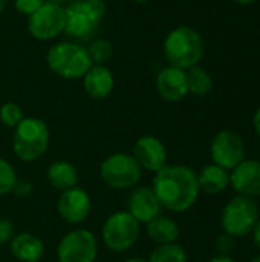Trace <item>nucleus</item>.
I'll use <instances>...</instances> for the list:
<instances>
[{
	"label": "nucleus",
	"instance_id": "nucleus-1",
	"mask_svg": "<svg viewBox=\"0 0 260 262\" xmlns=\"http://www.w3.org/2000/svg\"><path fill=\"white\" fill-rule=\"evenodd\" d=\"M162 209L182 213L192 209L199 198L196 172L184 164H167L155 173L150 186Z\"/></svg>",
	"mask_w": 260,
	"mask_h": 262
},
{
	"label": "nucleus",
	"instance_id": "nucleus-2",
	"mask_svg": "<svg viewBox=\"0 0 260 262\" xmlns=\"http://www.w3.org/2000/svg\"><path fill=\"white\" fill-rule=\"evenodd\" d=\"M204 51L205 45L201 32L187 25L173 28L162 41V52L167 64L182 71L199 64Z\"/></svg>",
	"mask_w": 260,
	"mask_h": 262
},
{
	"label": "nucleus",
	"instance_id": "nucleus-3",
	"mask_svg": "<svg viewBox=\"0 0 260 262\" xmlns=\"http://www.w3.org/2000/svg\"><path fill=\"white\" fill-rule=\"evenodd\" d=\"M44 60L49 71L64 80H81L92 66L86 46L69 40L54 43L46 51Z\"/></svg>",
	"mask_w": 260,
	"mask_h": 262
},
{
	"label": "nucleus",
	"instance_id": "nucleus-4",
	"mask_svg": "<svg viewBox=\"0 0 260 262\" xmlns=\"http://www.w3.org/2000/svg\"><path fill=\"white\" fill-rule=\"evenodd\" d=\"M51 130L41 118L25 117L14 129L12 150L23 163H34L40 160L49 149Z\"/></svg>",
	"mask_w": 260,
	"mask_h": 262
},
{
	"label": "nucleus",
	"instance_id": "nucleus-5",
	"mask_svg": "<svg viewBox=\"0 0 260 262\" xmlns=\"http://www.w3.org/2000/svg\"><path fill=\"white\" fill-rule=\"evenodd\" d=\"M64 9V34L74 40H90L107 12V5L104 0H74Z\"/></svg>",
	"mask_w": 260,
	"mask_h": 262
},
{
	"label": "nucleus",
	"instance_id": "nucleus-6",
	"mask_svg": "<svg viewBox=\"0 0 260 262\" xmlns=\"http://www.w3.org/2000/svg\"><path fill=\"white\" fill-rule=\"evenodd\" d=\"M139 235L141 224L127 210L110 213L101 227V241L104 247L113 253L130 250L138 243Z\"/></svg>",
	"mask_w": 260,
	"mask_h": 262
},
{
	"label": "nucleus",
	"instance_id": "nucleus-7",
	"mask_svg": "<svg viewBox=\"0 0 260 262\" xmlns=\"http://www.w3.org/2000/svg\"><path fill=\"white\" fill-rule=\"evenodd\" d=\"M141 177L143 169L132 154L115 152L107 155L100 164V178L112 190L135 189Z\"/></svg>",
	"mask_w": 260,
	"mask_h": 262
},
{
	"label": "nucleus",
	"instance_id": "nucleus-8",
	"mask_svg": "<svg viewBox=\"0 0 260 262\" xmlns=\"http://www.w3.org/2000/svg\"><path fill=\"white\" fill-rule=\"evenodd\" d=\"M259 216V206L253 198L236 195L221 212L222 232L233 238H245L253 233Z\"/></svg>",
	"mask_w": 260,
	"mask_h": 262
},
{
	"label": "nucleus",
	"instance_id": "nucleus-9",
	"mask_svg": "<svg viewBox=\"0 0 260 262\" xmlns=\"http://www.w3.org/2000/svg\"><path fill=\"white\" fill-rule=\"evenodd\" d=\"M98 256V239L87 229L67 232L57 246V262H95Z\"/></svg>",
	"mask_w": 260,
	"mask_h": 262
},
{
	"label": "nucleus",
	"instance_id": "nucleus-10",
	"mask_svg": "<svg viewBox=\"0 0 260 262\" xmlns=\"http://www.w3.org/2000/svg\"><path fill=\"white\" fill-rule=\"evenodd\" d=\"M66 9L61 5L44 2L28 17V32L38 41H49L64 32Z\"/></svg>",
	"mask_w": 260,
	"mask_h": 262
},
{
	"label": "nucleus",
	"instance_id": "nucleus-11",
	"mask_svg": "<svg viewBox=\"0 0 260 262\" xmlns=\"http://www.w3.org/2000/svg\"><path fill=\"white\" fill-rule=\"evenodd\" d=\"M210 155L215 164L230 172L245 160L244 138L231 129H222L211 140Z\"/></svg>",
	"mask_w": 260,
	"mask_h": 262
},
{
	"label": "nucleus",
	"instance_id": "nucleus-12",
	"mask_svg": "<svg viewBox=\"0 0 260 262\" xmlns=\"http://www.w3.org/2000/svg\"><path fill=\"white\" fill-rule=\"evenodd\" d=\"M92 210V200L90 195L81 187H72L69 190L60 192L57 200V213L60 220L66 224L78 226L83 224Z\"/></svg>",
	"mask_w": 260,
	"mask_h": 262
},
{
	"label": "nucleus",
	"instance_id": "nucleus-13",
	"mask_svg": "<svg viewBox=\"0 0 260 262\" xmlns=\"http://www.w3.org/2000/svg\"><path fill=\"white\" fill-rule=\"evenodd\" d=\"M132 155L143 170L152 173H156L167 166L166 144L155 135L139 137L133 144Z\"/></svg>",
	"mask_w": 260,
	"mask_h": 262
},
{
	"label": "nucleus",
	"instance_id": "nucleus-14",
	"mask_svg": "<svg viewBox=\"0 0 260 262\" xmlns=\"http://www.w3.org/2000/svg\"><path fill=\"white\" fill-rule=\"evenodd\" d=\"M155 88L158 95L169 103H178L188 95L187 74L182 69L166 66L156 74Z\"/></svg>",
	"mask_w": 260,
	"mask_h": 262
},
{
	"label": "nucleus",
	"instance_id": "nucleus-15",
	"mask_svg": "<svg viewBox=\"0 0 260 262\" xmlns=\"http://www.w3.org/2000/svg\"><path fill=\"white\" fill-rule=\"evenodd\" d=\"M230 186L233 190L247 198L260 196V161L244 160L230 170Z\"/></svg>",
	"mask_w": 260,
	"mask_h": 262
},
{
	"label": "nucleus",
	"instance_id": "nucleus-16",
	"mask_svg": "<svg viewBox=\"0 0 260 262\" xmlns=\"http://www.w3.org/2000/svg\"><path fill=\"white\" fill-rule=\"evenodd\" d=\"M127 212L139 224H147L162 213V207L153 189L149 186H141V187L132 189L127 198Z\"/></svg>",
	"mask_w": 260,
	"mask_h": 262
},
{
	"label": "nucleus",
	"instance_id": "nucleus-17",
	"mask_svg": "<svg viewBox=\"0 0 260 262\" xmlns=\"http://www.w3.org/2000/svg\"><path fill=\"white\" fill-rule=\"evenodd\" d=\"M83 89L92 100L107 98L115 88L113 72L106 64H92L81 78Z\"/></svg>",
	"mask_w": 260,
	"mask_h": 262
},
{
	"label": "nucleus",
	"instance_id": "nucleus-18",
	"mask_svg": "<svg viewBox=\"0 0 260 262\" xmlns=\"http://www.w3.org/2000/svg\"><path fill=\"white\" fill-rule=\"evenodd\" d=\"M9 252L17 261L40 262L44 255V243L40 236L29 232L15 233L9 243Z\"/></svg>",
	"mask_w": 260,
	"mask_h": 262
},
{
	"label": "nucleus",
	"instance_id": "nucleus-19",
	"mask_svg": "<svg viewBox=\"0 0 260 262\" xmlns=\"http://www.w3.org/2000/svg\"><path fill=\"white\" fill-rule=\"evenodd\" d=\"M46 178L54 189H57L58 192H64L78 186L80 173L75 164H72L70 161L55 160L49 164L46 170Z\"/></svg>",
	"mask_w": 260,
	"mask_h": 262
},
{
	"label": "nucleus",
	"instance_id": "nucleus-20",
	"mask_svg": "<svg viewBox=\"0 0 260 262\" xmlns=\"http://www.w3.org/2000/svg\"><path fill=\"white\" fill-rule=\"evenodd\" d=\"M196 175H198L199 190L208 195L222 193L230 186V172L215 163L207 164Z\"/></svg>",
	"mask_w": 260,
	"mask_h": 262
},
{
	"label": "nucleus",
	"instance_id": "nucleus-21",
	"mask_svg": "<svg viewBox=\"0 0 260 262\" xmlns=\"http://www.w3.org/2000/svg\"><path fill=\"white\" fill-rule=\"evenodd\" d=\"M144 226H146V233L150 238V241L156 243L158 246L176 243L181 235L178 223L170 216H164L162 213Z\"/></svg>",
	"mask_w": 260,
	"mask_h": 262
},
{
	"label": "nucleus",
	"instance_id": "nucleus-22",
	"mask_svg": "<svg viewBox=\"0 0 260 262\" xmlns=\"http://www.w3.org/2000/svg\"><path fill=\"white\" fill-rule=\"evenodd\" d=\"M187 74V86H188V94L195 95V97H205L211 92L213 89V77L210 75V72L196 64L190 69L185 71Z\"/></svg>",
	"mask_w": 260,
	"mask_h": 262
},
{
	"label": "nucleus",
	"instance_id": "nucleus-23",
	"mask_svg": "<svg viewBox=\"0 0 260 262\" xmlns=\"http://www.w3.org/2000/svg\"><path fill=\"white\" fill-rule=\"evenodd\" d=\"M147 262H187V253L178 243L162 244L150 253Z\"/></svg>",
	"mask_w": 260,
	"mask_h": 262
},
{
	"label": "nucleus",
	"instance_id": "nucleus-24",
	"mask_svg": "<svg viewBox=\"0 0 260 262\" xmlns=\"http://www.w3.org/2000/svg\"><path fill=\"white\" fill-rule=\"evenodd\" d=\"M86 49L92 64H107L113 57V46L107 38H93Z\"/></svg>",
	"mask_w": 260,
	"mask_h": 262
},
{
	"label": "nucleus",
	"instance_id": "nucleus-25",
	"mask_svg": "<svg viewBox=\"0 0 260 262\" xmlns=\"http://www.w3.org/2000/svg\"><path fill=\"white\" fill-rule=\"evenodd\" d=\"M25 118V112L20 104L14 101H6L0 106V123L6 127L15 129L21 120Z\"/></svg>",
	"mask_w": 260,
	"mask_h": 262
},
{
	"label": "nucleus",
	"instance_id": "nucleus-26",
	"mask_svg": "<svg viewBox=\"0 0 260 262\" xmlns=\"http://www.w3.org/2000/svg\"><path fill=\"white\" fill-rule=\"evenodd\" d=\"M17 170L11 164V161L0 157V196H6L12 193V189L17 183Z\"/></svg>",
	"mask_w": 260,
	"mask_h": 262
},
{
	"label": "nucleus",
	"instance_id": "nucleus-27",
	"mask_svg": "<svg viewBox=\"0 0 260 262\" xmlns=\"http://www.w3.org/2000/svg\"><path fill=\"white\" fill-rule=\"evenodd\" d=\"M234 244H236V238H233L225 232H222L215 238V249L218 250L219 255H230V252L234 249Z\"/></svg>",
	"mask_w": 260,
	"mask_h": 262
},
{
	"label": "nucleus",
	"instance_id": "nucleus-28",
	"mask_svg": "<svg viewBox=\"0 0 260 262\" xmlns=\"http://www.w3.org/2000/svg\"><path fill=\"white\" fill-rule=\"evenodd\" d=\"M44 3V0H14V8L18 14L29 17L32 15L41 5Z\"/></svg>",
	"mask_w": 260,
	"mask_h": 262
},
{
	"label": "nucleus",
	"instance_id": "nucleus-29",
	"mask_svg": "<svg viewBox=\"0 0 260 262\" xmlns=\"http://www.w3.org/2000/svg\"><path fill=\"white\" fill-rule=\"evenodd\" d=\"M15 236V226L8 218H0V244H9Z\"/></svg>",
	"mask_w": 260,
	"mask_h": 262
},
{
	"label": "nucleus",
	"instance_id": "nucleus-30",
	"mask_svg": "<svg viewBox=\"0 0 260 262\" xmlns=\"http://www.w3.org/2000/svg\"><path fill=\"white\" fill-rule=\"evenodd\" d=\"M34 190V186L31 181L28 180H17L14 189H12V195H15L17 198H28Z\"/></svg>",
	"mask_w": 260,
	"mask_h": 262
},
{
	"label": "nucleus",
	"instance_id": "nucleus-31",
	"mask_svg": "<svg viewBox=\"0 0 260 262\" xmlns=\"http://www.w3.org/2000/svg\"><path fill=\"white\" fill-rule=\"evenodd\" d=\"M253 126H254L256 134L260 137V106L256 109V112L253 115Z\"/></svg>",
	"mask_w": 260,
	"mask_h": 262
},
{
	"label": "nucleus",
	"instance_id": "nucleus-32",
	"mask_svg": "<svg viewBox=\"0 0 260 262\" xmlns=\"http://www.w3.org/2000/svg\"><path fill=\"white\" fill-rule=\"evenodd\" d=\"M251 235H253V241H254L256 247L260 250V220L257 221V224H256V227H254Z\"/></svg>",
	"mask_w": 260,
	"mask_h": 262
},
{
	"label": "nucleus",
	"instance_id": "nucleus-33",
	"mask_svg": "<svg viewBox=\"0 0 260 262\" xmlns=\"http://www.w3.org/2000/svg\"><path fill=\"white\" fill-rule=\"evenodd\" d=\"M208 262H236L230 255H216Z\"/></svg>",
	"mask_w": 260,
	"mask_h": 262
},
{
	"label": "nucleus",
	"instance_id": "nucleus-34",
	"mask_svg": "<svg viewBox=\"0 0 260 262\" xmlns=\"http://www.w3.org/2000/svg\"><path fill=\"white\" fill-rule=\"evenodd\" d=\"M233 2H236V3H239L242 6H248V5H253L256 0H233Z\"/></svg>",
	"mask_w": 260,
	"mask_h": 262
},
{
	"label": "nucleus",
	"instance_id": "nucleus-35",
	"mask_svg": "<svg viewBox=\"0 0 260 262\" xmlns=\"http://www.w3.org/2000/svg\"><path fill=\"white\" fill-rule=\"evenodd\" d=\"M124 262H147V259H144V258H138V256H133V258H127Z\"/></svg>",
	"mask_w": 260,
	"mask_h": 262
},
{
	"label": "nucleus",
	"instance_id": "nucleus-36",
	"mask_svg": "<svg viewBox=\"0 0 260 262\" xmlns=\"http://www.w3.org/2000/svg\"><path fill=\"white\" fill-rule=\"evenodd\" d=\"M44 2H49V3H55V5H64L66 2H69V0H44Z\"/></svg>",
	"mask_w": 260,
	"mask_h": 262
},
{
	"label": "nucleus",
	"instance_id": "nucleus-37",
	"mask_svg": "<svg viewBox=\"0 0 260 262\" xmlns=\"http://www.w3.org/2000/svg\"><path fill=\"white\" fill-rule=\"evenodd\" d=\"M6 5H8V0H0V14H2L3 11H5Z\"/></svg>",
	"mask_w": 260,
	"mask_h": 262
},
{
	"label": "nucleus",
	"instance_id": "nucleus-38",
	"mask_svg": "<svg viewBox=\"0 0 260 262\" xmlns=\"http://www.w3.org/2000/svg\"><path fill=\"white\" fill-rule=\"evenodd\" d=\"M135 3H138V5H146V3H149L150 0H133Z\"/></svg>",
	"mask_w": 260,
	"mask_h": 262
},
{
	"label": "nucleus",
	"instance_id": "nucleus-39",
	"mask_svg": "<svg viewBox=\"0 0 260 262\" xmlns=\"http://www.w3.org/2000/svg\"><path fill=\"white\" fill-rule=\"evenodd\" d=\"M250 262H260V255H257V256H254V258H253V259H251V261Z\"/></svg>",
	"mask_w": 260,
	"mask_h": 262
},
{
	"label": "nucleus",
	"instance_id": "nucleus-40",
	"mask_svg": "<svg viewBox=\"0 0 260 262\" xmlns=\"http://www.w3.org/2000/svg\"><path fill=\"white\" fill-rule=\"evenodd\" d=\"M0 247H2V244H0Z\"/></svg>",
	"mask_w": 260,
	"mask_h": 262
}]
</instances>
